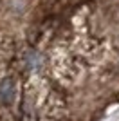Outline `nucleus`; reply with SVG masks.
Returning <instances> with one entry per match:
<instances>
[{"mask_svg":"<svg viewBox=\"0 0 119 121\" xmlns=\"http://www.w3.org/2000/svg\"><path fill=\"white\" fill-rule=\"evenodd\" d=\"M16 94H18V89H16L15 80H11V78L0 80V103L11 105L16 99Z\"/></svg>","mask_w":119,"mask_h":121,"instance_id":"f257e3e1","label":"nucleus"}]
</instances>
